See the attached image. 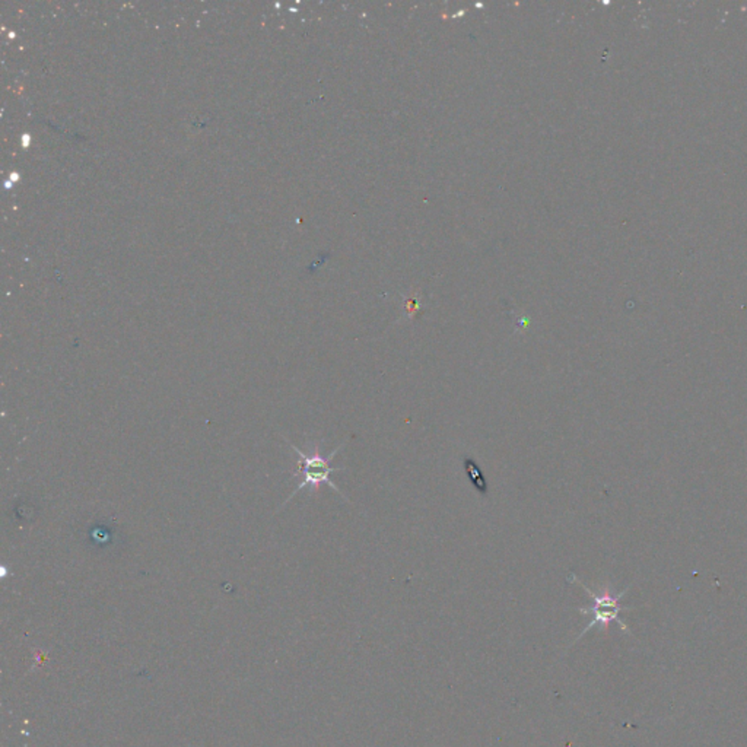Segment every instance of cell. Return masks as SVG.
Returning a JSON list of instances; mask_svg holds the SVG:
<instances>
[{
  "label": "cell",
  "instance_id": "obj_3",
  "mask_svg": "<svg viewBox=\"0 0 747 747\" xmlns=\"http://www.w3.org/2000/svg\"><path fill=\"white\" fill-rule=\"evenodd\" d=\"M463 466H465L466 474L469 477V481L472 482V485L476 488L477 492L481 493V495H488V481H486L485 474H483L476 461L474 458L466 457Z\"/></svg>",
  "mask_w": 747,
  "mask_h": 747
},
{
  "label": "cell",
  "instance_id": "obj_2",
  "mask_svg": "<svg viewBox=\"0 0 747 747\" xmlns=\"http://www.w3.org/2000/svg\"><path fill=\"white\" fill-rule=\"evenodd\" d=\"M573 581H575L576 584H580L581 587L587 592V594L592 597V601H594L592 608L578 609V612L583 613V615H592V622L585 626L584 631L578 635L575 642L580 640V638H583L585 634L589 633L590 629L597 626V625H600L603 629H608L609 625L612 624V622H617V624L622 626L624 631H628L626 625L619 619V613L622 612V610H626V609H628L624 608V606H620V599L626 594V590L619 592V594H613V592H610V589L606 587V589L601 590L600 594H596V592H592L587 585L583 584L580 580H576L575 576H573ZM575 642H574V644H575Z\"/></svg>",
  "mask_w": 747,
  "mask_h": 747
},
{
  "label": "cell",
  "instance_id": "obj_1",
  "mask_svg": "<svg viewBox=\"0 0 747 747\" xmlns=\"http://www.w3.org/2000/svg\"><path fill=\"white\" fill-rule=\"evenodd\" d=\"M285 441L290 444V449H294L295 453L298 454L299 461H298V469L295 472L292 476L301 477V482H299V485L297 486L294 492L290 493V497L288 498L287 501L283 502L282 508L288 502L292 501V498L302 491L304 488H310L317 492L318 489L322 488L323 483H326V485L331 486L333 488L336 492L340 493V497L345 498L342 492H340V489L338 486L334 485L333 481H332L331 476L334 474V472H339V470H343V467H333L331 465V461L333 460L334 456L339 453V449L345 447V442L340 444L338 449H334L333 453L329 454L327 457H324L322 453H320V449L317 447H315V449L311 451V453H304L302 449H299L298 447L292 444V442L288 441L287 438H285Z\"/></svg>",
  "mask_w": 747,
  "mask_h": 747
}]
</instances>
